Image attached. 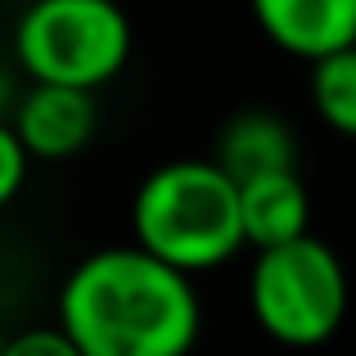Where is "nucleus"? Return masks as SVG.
<instances>
[{"label": "nucleus", "instance_id": "obj_1", "mask_svg": "<svg viewBox=\"0 0 356 356\" xmlns=\"http://www.w3.org/2000/svg\"><path fill=\"white\" fill-rule=\"evenodd\" d=\"M59 325L86 356H190L203 307L190 275L149 248H95L59 289Z\"/></svg>", "mask_w": 356, "mask_h": 356}, {"label": "nucleus", "instance_id": "obj_2", "mask_svg": "<svg viewBox=\"0 0 356 356\" xmlns=\"http://www.w3.org/2000/svg\"><path fill=\"white\" fill-rule=\"evenodd\" d=\"M131 235L185 275L226 266L248 248L239 181L217 158H176L154 167L131 199Z\"/></svg>", "mask_w": 356, "mask_h": 356}, {"label": "nucleus", "instance_id": "obj_3", "mask_svg": "<svg viewBox=\"0 0 356 356\" xmlns=\"http://www.w3.org/2000/svg\"><path fill=\"white\" fill-rule=\"evenodd\" d=\"M348 266L325 239L302 235L257 248L248 270V307L252 321L280 348H321L348 321Z\"/></svg>", "mask_w": 356, "mask_h": 356}, {"label": "nucleus", "instance_id": "obj_4", "mask_svg": "<svg viewBox=\"0 0 356 356\" xmlns=\"http://www.w3.org/2000/svg\"><path fill=\"white\" fill-rule=\"evenodd\" d=\"M131 41V18L118 0H32L9 50L32 81L104 90L127 68Z\"/></svg>", "mask_w": 356, "mask_h": 356}, {"label": "nucleus", "instance_id": "obj_5", "mask_svg": "<svg viewBox=\"0 0 356 356\" xmlns=\"http://www.w3.org/2000/svg\"><path fill=\"white\" fill-rule=\"evenodd\" d=\"M99 90L81 86H50V81H32L14 108V131L27 145V154L41 163H63V158L81 154L99 131Z\"/></svg>", "mask_w": 356, "mask_h": 356}, {"label": "nucleus", "instance_id": "obj_6", "mask_svg": "<svg viewBox=\"0 0 356 356\" xmlns=\"http://www.w3.org/2000/svg\"><path fill=\"white\" fill-rule=\"evenodd\" d=\"M248 9L261 36L302 63L356 45V0H248Z\"/></svg>", "mask_w": 356, "mask_h": 356}, {"label": "nucleus", "instance_id": "obj_7", "mask_svg": "<svg viewBox=\"0 0 356 356\" xmlns=\"http://www.w3.org/2000/svg\"><path fill=\"white\" fill-rule=\"evenodd\" d=\"M239 212H243V239L248 248H275V243L312 235V194H307L298 167L289 172H266L239 181Z\"/></svg>", "mask_w": 356, "mask_h": 356}, {"label": "nucleus", "instance_id": "obj_8", "mask_svg": "<svg viewBox=\"0 0 356 356\" xmlns=\"http://www.w3.org/2000/svg\"><path fill=\"white\" fill-rule=\"evenodd\" d=\"M212 158L235 181H252V176L298 167V140H293V127L284 118L266 113V108H243V113H235L221 127Z\"/></svg>", "mask_w": 356, "mask_h": 356}, {"label": "nucleus", "instance_id": "obj_9", "mask_svg": "<svg viewBox=\"0 0 356 356\" xmlns=\"http://www.w3.org/2000/svg\"><path fill=\"white\" fill-rule=\"evenodd\" d=\"M312 108L330 131L356 140V45L312 63Z\"/></svg>", "mask_w": 356, "mask_h": 356}, {"label": "nucleus", "instance_id": "obj_10", "mask_svg": "<svg viewBox=\"0 0 356 356\" xmlns=\"http://www.w3.org/2000/svg\"><path fill=\"white\" fill-rule=\"evenodd\" d=\"M0 356H86V352L68 339V330H63L59 321H54V325H36V330L14 334V339L0 348Z\"/></svg>", "mask_w": 356, "mask_h": 356}, {"label": "nucleus", "instance_id": "obj_11", "mask_svg": "<svg viewBox=\"0 0 356 356\" xmlns=\"http://www.w3.org/2000/svg\"><path fill=\"white\" fill-rule=\"evenodd\" d=\"M27 167H32V154H27V145L18 140L14 122L0 118V208H9V203H14V194L23 190Z\"/></svg>", "mask_w": 356, "mask_h": 356}, {"label": "nucleus", "instance_id": "obj_12", "mask_svg": "<svg viewBox=\"0 0 356 356\" xmlns=\"http://www.w3.org/2000/svg\"><path fill=\"white\" fill-rule=\"evenodd\" d=\"M5 99H9V72H5V63H0V113H5Z\"/></svg>", "mask_w": 356, "mask_h": 356}]
</instances>
